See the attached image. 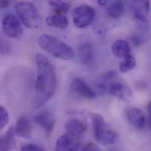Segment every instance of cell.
<instances>
[{"label": "cell", "mask_w": 151, "mask_h": 151, "mask_svg": "<svg viewBox=\"0 0 151 151\" xmlns=\"http://www.w3.org/2000/svg\"><path fill=\"white\" fill-rule=\"evenodd\" d=\"M38 73L35 85V95L32 100L34 108H40L49 101L56 90L57 79L55 68L51 61L43 54L36 56Z\"/></svg>", "instance_id": "1"}, {"label": "cell", "mask_w": 151, "mask_h": 151, "mask_svg": "<svg viewBox=\"0 0 151 151\" xmlns=\"http://www.w3.org/2000/svg\"><path fill=\"white\" fill-rule=\"evenodd\" d=\"M38 44L43 50L55 58L70 60L74 57V49L55 37L42 35L38 38Z\"/></svg>", "instance_id": "2"}, {"label": "cell", "mask_w": 151, "mask_h": 151, "mask_svg": "<svg viewBox=\"0 0 151 151\" xmlns=\"http://www.w3.org/2000/svg\"><path fill=\"white\" fill-rule=\"evenodd\" d=\"M16 12L22 23L29 29L39 28L41 19L35 5L29 2H18L15 5Z\"/></svg>", "instance_id": "3"}, {"label": "cell", "mask_w": 151, "mask_h": 151, "mask_svg": "<svg viewBox=\"0 0 151 151\" xmlns=\"http://www.w3.org/2000/svg\"><path fill=\"white\" fill-rule=\"evenodd\" d=\"M95 9L88 5H81L72 11L73 22L76 27L83 28L91 25L95 17Z\"/></svg>", "instance_id": "4"}, {"label": "cell", "mask_w": 151, "mask_h": 151, "mask_svg": "<svg viewBox=\"0 0 151 151\" xmlns=\"http://www.w3.org/2000/svg\"><path fill=\"white\" fill-rule=\"evenodd\" d=\"M2 30L6 36L12 38H18L22 34V27L19 19L12 14H7L4 17Z\"/></svg>", "instance_id": "5"}, {"label": "cell", "mask_w": 151, "mask_h": 151, "mask_svg": "<svg viewBox=\"0 0 151 151\" xmlns=\"http://www.w3.org/2000/svg\"><path fill=\"white\" fill-rule=\"evenodd\" d=\"M80 145V138L67 132L57 139L55 151H78Z\"/></svg>", "instance_id": "6"}, {"label": "cell", "mask_w": 151, "mask_h": 151, "mask_svg": "<svg viewBox=\"0 0 151 151\" xmlns=\"http://www.w3.org/2000/svg\"><path fill=\"white\" fill-rule=\"evenodd\" d=\"M35 122L44 129L47 137L51 135L55 125V118L51 112L45 111L37 115Z\"/></svg>", "instance_id": "7"}, {"label": "cell", "mask_w": 151, "mask_h": 151, "mask_svg": "<svg viewBox=\"0 0 151 151\" xmlns=\"http://www.w3.org/2000/svg\"><path fill=\"white\" fill-rule=\"evenodd\" d=\"M32 131V126L28 118L25 116H19L14 128L15 136L21 138L28 139L31 136Z\"/></svg>", "instance_id": "8"}, {"label": "cell", "mask_w": 151, "mask_h": 151, "mask_svg": "<svg viewBox=\"0 0 151 151\" xmlns=\"http://www.w3.org/2000/svg\"><path fill=\"white\" fill-rule=\"evenodd\" d=\"M128 121L136 129H143L146 125V118L143 112L137 108H130L126 111Z\"/></svg>", "instance_id": "9"}, {"label": "cell", "mask_w": 151, "mask_h": 151, "mask_svg": "<svg viewBox=\"0 0 151 151\" xmlns=\"http://www.w3.org/2000/svg\"><path fill=\"white\" fill-rule=\"evenodd\" d=\"M96 140L101 145L108 146L114 144L118 138V134L113 129H109L105 125L94 133Z\"/></svg>", "instance_id": "10"}, {"label": "cell", "mask_w": 151, "mask_h": 151, "mask_svg": "<svg viewBox=\"0 0 151 151\" xmlns=\"http://www.w3.org/2000/svg\"><path fill=\"white\" fill-rule=\"evenodd\" d=\"M65 128L66 132L81 138L86 131V125L78 119L71 118L66 122Z\"/></svg>", "instance_id": "11"}, {"label": "cell", "mask_w": 151, "mask_h": 151, "mask_svg": "<svg viewBox=\"0 0 151 151\" xmlns=\"http://www.w3.org/2000/svg\"><path fill=\"white\" fill-rule=\"evenodd\" d=\"M72 88L77 93L88 99H93L96 93L91 87L83 79L76 78L72 83Z\"/></svg>", "instance_id": "12"}, {"label": "cell", "mask_w": 151, "mask_h": 151, "mask_svg": "<svg viewBox=\"0 0 151 151\" xmlns=\"http://www.w3.org/2000/svg\"><path fill=\"white\" fill-rule=\"evenodd\" d=\"M113 54L119 58H125L130 54V47L128 43L123 40H117L111 46Z\"/></svg>", "instance_id": "13"}, {"label": "cell", "mask_w": 151, "mask_h": 151, "mask_svg": "<svg viewBox=\"0 0 151 151\" xmlns=\"http://www.w3.org/2000/svg\"><path fill=\"white\" fill-rule=\"evenodd\" d=\"M78 55L82 64L89 63L93 57V48L91 44L86 42L80 44L78 48Z\"/></svg>", "instance_id": "14"}, {"label": "cell", "mask_w": 151, "mask_h": 151, "mask_svg": "<svg viewBox=\"0 0 151 151\" xmlns=\"http://www.w3.org/2000/svg\"><path fill=\"white\" fill-rule=\"evenodd\" d=\"M45 22L50 27L63 29H66L69 25L68 18L64 15L55 14L50 15L46 18Z\"/></svg>", "instance_id": "15"}, {"label": "cell", "mask_w": 151, "mask_h": 151, "mask_svg": "<svg viewBox=\"0 0 151 151\" xmlns=\"http://www.w3.org/2000/svg\"><path fill=\"white\" fill-rule=\"evenodd\" d=\"M128 90L125 88L124 84L120 82H111L106 88V92L111 95L123 99L126 95Z\"/></svg>", "instance_id": "16"}, {"label": "cell", "mask_w": 151, "mask_h": 151, "mask_svg": "<svg viewBox=\"0 0 151 151\" xmlns=\"http://www.w3.org/2000/svg\"><path fill=\"white\" fill-rule=\"evenodd\" d=\"M14 128L11 127L1 138V151H11L14 144Z\"/></svg>", "instance_id": "17"}, {"label": "cell", "mask_w": 151, "mask_h": 151, "mask_svg": "<svg viewBox=\"0 0 151 151\" xmlns=\"http://www.w3.org/2000/svg\"><path fill=\"white\" fill-rule=\"evenodd\" d=\"M108 15L112 18H120L124 12V4L121 1L111 2L107 8Z\"/></svg>", "instance_id": "18"}, {"label": "cell", "mask_w": 151, "mask_h": 151, "mask_svg": "<svg viewBox=\"0 0 151 151\" xmlns=\"http://www.w3.org/2000/svg\"><path fill=\"white\" fill-rule=\"evenodd\" d=\"M49 4L58 15H63L68 12L71 6L70 3L62 1H50Z\"/></svg>", "instance_id": "19"}, {"label": "cell", "mask_w": 151, "mask_h": 151, "mask_svg": "<svg viewBox=\"0 0 151 151\" xmlns=\"http://www.w3.org/2000/svg\"><path fill=\"white\" fill-rule=\"evenodd\" d=\"M136 66V60L131 54L128 55L123 59L119 65V71L122 73H127L133 70Z\"/></svg>", "instance_id": "20"}, {"label": "cell", "mask_w": 151, "mask_h": 151, "mask_svg": "<svg viewBox=\"0 0 151 151\" xmlns=\"http://www.w3.org/2000/svg\"><path fill=\"white\" fill-rule=\"evenodd\" d=\"M92 124L93 129V132H96L106 125L104 117L96 113H92L90 115Z\"/></svg>", "instance_id": "21"}, {"label": "cell", "mask_w": 151, "mask_h": 151, "mask_svg": "<svg viewBox=\"0 0 151 151\" xmlns=\"http://www.w3.org/2000/svg\"><path fill=\"white\" fill-rule=\"evenodd\" d=\"M9 121V115L7 111L2 106H0V127L3 129Z\"/></svg>", "instance_id": "22"}, {"label": "cell", "mask_w": 151, "mask_h": 151, "mask_svg": "<svg viewBox=\"0 0 151 151\" xmlns=\"http://www.w3.org/2000/svg\"><path fill=\"white\" fill-rule=\"evenodd\" d=\"M20 151H46L44 148L34 144H25L20 149Z\"/></svg>", "instance_id": "23"}, {"label": "cell", "mask_w": 151, "mask_h": 151, "mask_svg": "<svg viewBox=\"0 0 151 151\" xmlns=\"http://www.w3.org/2000/svg\"><path fill=\"white\" fill-rule=\"evenodd\" d=\"M11 51L9 44L2 40L1 41V53L2 55H6Z\"/></svg>", "instance_id": "24"}, {"label": "cell", "mask_w": 151, "mask_h": 151, "mask_svg": "<svg viewBox=\"0 0 151 151\" xmlns=\"http://www.w3.org/2000/svg\"><path fill=\"white\" fill-rule=\"evenodd\" d=\"M118 76V73L115 71H109L105 73L104 76H102V78L105 81H111L113 79H115Z\"/></svg>", "instance_id": "25"}, {"label": "cell", "mask_w": 151, "mask_h": 151, "mask_svg": "<svg viewBox=\"0 0 151 151\" xmlns=\"http://www.w3.org/2000/svg\"><path fill=\"white\" fill-rule=\"evenodd\" d=\"M81 151H101L100 149L93 143L87 144Z\"/></svg>", "instance_id": "26"}, {"label": "cell", "mask_w": 151, "mask_h": 151, "mask_svg": "<svg viewBox=\"0 0 151 151\" xmlns=\"http://www.w3.org/2000/svg\"><path fill=\"white\" fill-rule=\"evenodd\" d=\"M106 88L107 85L104 83H101L98 85V89L101 93H104L106 92Z\"/></svg>", "instance_id": "27"}, {"label": "cell", "mask_w": 151, "mask_h": 151, "mask_svg": "<svg viewBox=\"0 0 151 151\" xmlns=\"http://www.w3.org/2000/svg\"><path fill=\"white\" fill-rule=\"evenodd\" d=\"M132 41L133 44L137 46H138L140 44V39L138 37H137L136 35L132 37Z\"/></svg>", "instance_id": "28"}, {"label": "cell", "mask_w": 151, "mask_h": 151, "mask_svg": "<svg viewBox=\"0 0 151 151\" xmlns=\"http://www.w3.org/2000/svg\"><path fill=\"white\" fill-rule=\"evenodd\" d=\"M11 4V1H0V5L1 8H6L9 5Z\"/></svg>", "instance_id": "29"}, {"label": "cell", "mask_w": 151, "mask_h": 151, "mask_svg": "<svg viewBox=\"0 0 151 151\" xmlns=\"http://www.w3.org/2000/svg\"><path fill=\"white\" fill-rule=\"evenodd\" d=\"M148 115H149V121H150V125L151 129V101L149 102L148 105Z\"/></svg>", "instance_id": "30"}, {"label": "cell", "mask_w": 151, "mask_h": 151, "mask_svg": "<svg viewBox=\"0 0 151 151\" xmlns=\"http://www.w3.org/2000/svg\"><path fill=\"white\" fill-rule=\"evenodd\" d=\"M109 2L108 1H104V0H99L98 1V3L101 6H105Z\"/></svg>", "instance_id": "31"}]
</instances>
